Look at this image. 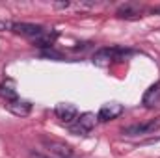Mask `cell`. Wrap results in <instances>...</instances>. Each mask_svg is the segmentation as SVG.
<instances>
[{"instance_id":"2","label":"cell","mask_w":160,"mask_h":158,"mask_svg":"<svg viewBox=\"0 0 160 158\" xmlns=\"http://www.w3.org/2000/svg\"><path fill=\"white\" fill-rule=\"evenodd\" d=\"M95 121H97V117H95V114H91V112L80 114L78 117L75 119V123L69 125V132H71V134H77V136H86V134H89V132L93 130Z\"/></svg>"},{"instance_id":"7","label":"cell","mask_w":160,"mask_h":158,"mask_svg":"<svg viewBox=\"0 0 160 158\" xmlns=\"http://www.w3.org/2000/svg\"><path fill=\"white\" fill-rule=\"evenodd\" d=\"M121 114H123V106L118 104V102H112V104H104V106L99 110L97 119H99L101 123H106V121L116 119L118 116H121Z\"/></svg>"},{"instance_id":"3","label":"cell","mask_w":160,"mask_h":158,"mask_svg":"<svg viewBox=\"0 0 160 158\" xmlns=\"http://www.w3.org/2000/svg\"><path fill=\"white\" fill-rule=\"evenodd\" d=\"M158 128H160V117H157V119H149L145 123H136V125L125 126L123 134L125 136H143V134H153Z\"/></svg>"},{"instance_id":"5","label":"cell","mask_w":160,"mask_h":158,"mask_svg":"<svg viewBox=\"0 0 160 158\" xmlns=\"http://www.w3.org/2000/svg\"><path fill=\"white\" fill-rule=\"evenodd\" d=\"M54 114H56V117L60 119L62 123H65V125L75 123V119L78 117V110H77L73 104H67V102L58 104V106L54 108Z\"/></svg>"},{"instance_id":"8","label":"cell","mask_w":160,"mask_h":158,"mask_svg":"<svg viewBox=\"0 0 160 158\" xmlns=\"http://www.w3.org/2000/svg\"><path fill=\"white\" fill-rule=\"evenodd\" d=\"M6 108H8L13 116H17V117H26V116L32 112V102L22 101V99H17V101L6 102Z\"/></svg>"},{"instance_id":"9","label":"cell","mask_w":160,"mask_h":158,"mask_svg":"<svg viewBox=\"0 0 160 158\" xmlns=\"http://www.w3.org/2000/svg\"><path fill=\"white\" fill-rule=\"evenodd\" d=\"M143 106L145 108H155L160 104V82H155L145 93H143V99H142Z\"/></svg>"},{"instance_id":"6","label":"cell","mask_w":160,"mask_h":158,"mask_svg":"<svg viewBox=\"0 0 160 158\" xmlns=\"http://www.w3.org/2000/svg\"><path fill=\"white\" fill-rule=\"evenodd\" d=\"M41 141H43V145H45L48 151H52V153L60 155L62 158H71V156H73V149H71L67 143H63V141H58V140H48V138H43Z\"/></svg>"},{"instance_id":"10","label":"cell","mask_w":160,"mask_h":158,"mask_svg":"<svg viewBox=\"0 0 160 158\" xmlns=\"http://www.w3.org/2000/svg\"><path fill=\"white\" fill-rule=\"evenodd\" d=\"M0 97H2L6 102H11V101H17V99H19V95H17V91H15L11 80H6V82L0 84Z\"/></svg>"},{"instance_id":"14","label":"cell","mask_w":160,"mask_h":158,"mask_svg":"<svg viewBox=\"0 0 160 158\" xmlns=\"http://www.w3.org/2000/svg\"><path fill=\"white\" fill-rule=\"evenodd\" d=\"M155 11H158V13H160V7H157V9H155Z\"/></svg>"},{"instance_id":"12","label":"cell","mask_w":160,"mask_h":158,"mask_svg":"<svg viewBox=\"0 0 160 158\" xmlns=\"http://www.w3.org/2000/svg\"><path fill=\"white\" fill-rule=\"evenodd\" d=\"M11 28H13V22H9V21H0V32L11 30Z\"/></svg>"},{"instance_id":"4","label":"cell","mask_w":160,"mask_h":158,"mask_svg":"<svg viewBox=\"0 0 160 158\" xmlns=\"http://www.w3.org/2000/svg\"><path fill=\"white\" fill-rule=\"evenodd\" d=\"M11 32L19 34V36H24V37H30V39H38L39 36H43L47 30L41 26V24H30V22H13V28Z\"/></svg>"},{"instance_id":"13","label":"cell","mask_w":160,"mask_h":158,"mask_svg":"<svg viewBox=\"0 0 160 158\" xmlns=\"http://www.w3.org/2000/svg\"><path fill=\"white\" fill-rule=\"evenodd\" d=\"M30 158H48V156H43L39 153H30Z\"/></svg>"},{"instance_id":"11","label":"cell","mask_w":160,"mask_h":158,"mask_svg":"<svg viewBox=\"0 0 160 158\" xmlns=\"http://www.w3.org/2000/svg\"><path fill=\"white\" fill-rule=\"evenodd\" d=\"M56 37H58L56 32H45L43 36L38 37V39H34V45H38V47H52L54 41H56Z\"/></svg>"},{"instance_id":"1","label":"cell","mask_w":160,"mask_h":158,"mask_svg":"<svg viewBox=\"0 0 160 158\" xmlns=\"http://www.w3.org/2000/svg\"><path fill=\"white\" fill-rule=\"evenodd\" d=\"M132 54H134V50H130V48H123V47H110L108 48L106 47V48H101L93 54V63L104 67V65H110L112 62H123Z\"/></svg>"}]
</instances>
